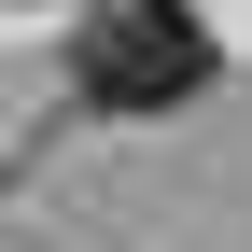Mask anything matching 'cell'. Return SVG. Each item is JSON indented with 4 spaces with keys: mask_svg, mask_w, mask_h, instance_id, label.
<instances>
[{
    "mask_svg": "<svg viewBox=\"0 0 252 252\" xmlns=\"http://www.w3.org/2000/svg\"><path fill=\"white\" fill-rule=\"evenodd\" d=\"M210 70H224V42H210L196 0H84V28H70V98L112 112V126L182 112Z\"/></svg>",
    "mask_w": 252,
    "mask_h": 252,
    "instance_id": "cell-1",
    "label": "cell"
}]
</instances>
